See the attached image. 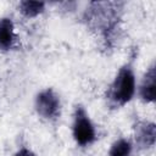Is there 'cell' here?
I'll list each match as a JSON object with an SVG mask.
<instances>
[{
	"label": "cell",
	"mask_w": 156,
	"mask_h": 156,
	"mask_svg": "<svg viewBox=\"0 0 156 156\" xmlns=\"http://www.w3.org/2000/svg\"><path fill=\"white\" fill-rule=\"evenodd\" d=\"M16 33L15 24L11 18H0V50L9 51L15 46Z\"/></svg>",
	"instance_id": "cell-7"
},
{
	"label": "cell",
	"mask_w": 156,
	"mask_h": 156,
	"mask_svg": "<svg viewBox=\"0 0 156 156\" xmlns=\"http://www.w3.org/2000/svg\"><path fill=\"white\" fill-rule=\"evenodd\" d=\"M34 107L41 118L46 121H55L58 118L61 112V101L58 95L51 88H46L35 96Z\"/></svg>",
	"instance_id": "cell-4"
},
{
	"label": "cell",
	"mask_w": 156,
	"mask_h": 156,
	"mask_svg": "<svg viewBox=\"0 0 156 156\" xmlns=\"http://www.w3.org/2000/svg\"><path fill=\"white\" fill-rule=\"evenodd\" d=\"M20 12L26 17H37L45 10V2L43 1H21L18 5Z\"/></svg>",
	"instance_id": "cell-8"
},
{
	"label": "cell",
	"mask_w": 156,
	"mask_h": 156,
	"mask_svg": "<svg viewBox=\"0 0 156 156\" xmlns=\"http://www.w3.org/2000/svg\"><path fill=\"white\" fill-rule=\"evenodd\" d=\"M119 6L121 4L118 2H91V9L87 12V20L94 28L100 30V34L104 35L105 40H107L108 35L118 28V21L121 18Z\"/></svg>",
	"instance_id": "cell-2"
},
{
	"label": "cell",
	"mask_w": 156,
	"mask_h": 156,
	"mask_svg": "<svg viewBox=\"0 0 156 156\" xmlns=\"http://www.w3.org/2000/svg\"><path fill=\"white\" fill-rule=\"evenodd\" d=\"M135 143L140 149L154 146L156 138V127L154 122L139 121L135 124Z\"/></svg>",
	"instance_id": "cell-5"
},
{
	"label": "cell",
	"mask_w": 156,
	"mask_h": 156,
	"mask_svg": "<svg viewBox=\"0 0 156 156\" xmlns=\"http://www.w3.org/2000/svg\"><path fill=\"white\" fill-rule=\"evenodd\" d=\"M72 134L77 145L85 147L91 145L96 139L95 127L83 106H77L73 113Z\"/></svg>",
	"instance_id": "cell-3"
},
{
	"label": "cell",
	"mask_w": 156,
	"mask_h": 156,
	"mask_svg": "<svg viewBox=\"0 0 156 156\" xmlns=\"http://www.w3.org/2000/svg\"><path fill=\"white\" fill-rule=\"evenodd\" d=\"M139 96L146 102H154L156 98V68L155 65H151L146 73L143 77V80L139 87Z\"/></svg>",
	"instance_id": "cell-6"
},
{
	"label": "cell",
	"mask_w": 156,
	"mask_h": 156,
	"mask_svg": "<svg viewBox=\"0 0 156 156\" xmlns=\"http://www.w3.org/2000/svg\"><path fill=\"white\" fill-rule=\"evenodd\" d=\"M15 156H37V155H35V154H34L32 150L23 147V149L18 150V151L15 154Z\"/></svg>",
	"instance_id": "cell-10"
},
{
	"label": "cell",
	"mask_w": 156,
	"mask_h": 156,
	"mask_svg": "<svg viewBox=\"0 0 156 156\" xmlns=\"http://www.w3.org/2000/svg\"><path fill=\"white\" fill-rule=\"evenodd\" d=\"M135 89V74L133 63L128 62L119 68L115 79L110 84L106 93V99L112 107L118 108L133 99Z\"/></svg>",
	"instance_id": "cell-1"
},
{
	"label": "cell",
	"mask_w": 156,
	"mask_h": 156,
	"mask_svg": "<svg viewBox=\"0 0 156 156\" xmlns=\"http://www.w3.org/2000/svg\"><path fill=\"white\" fill-rule=\"evenodd\" d=\"M133 150V145L128 139L121 138L116 140L108 151V156H130Z\"/></svg>",
	"instance_id": "cell-9"
}]
</instances>
